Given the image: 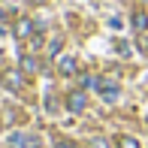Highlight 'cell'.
<instances>
[{
  "label": "cell",
  "instance_id": "2",
  "mask_svg": "<svg viewBox=\"0 0 148 148\" xmlns=\"http://www.w3.org/2000/svg\"><path fill=\"white\" fill-rule=\"evenodd\" d=\"M9 145L12 148H42V136H36V133H12Z\"/></svg>",
  "mask_w": 148,
  "mask_h": 148
},
{
  "label": "cell",
  "instance_id": "6",
  "mask_svg": "<svg viewBox=\"0 0 148 148\" xmlns=\"http://www.w3.org/2000/svg\"><path fill=\"white\" fill-rule=\"evenodd\" d=\"M76 70L79 66H76V58L73 55H60L58 58V73L60 76H76Z\"/></svg>",
  "mask_w": 148,
  "mask_h": 148
},
{
  "label": "cell",
  "instance_id": "3",
  "mask_svg": "<svg viewBox=\"0 0 148 148\" xmlns=\"http://www.w3.org/2000/svg\"><path fill=\"white\" fill-rule=\"evenodd\" d=\"M66 109L76 112V115H82L88 109V94H85V88H76V91L66 94Z\"/></svg>",
  "mask_w": 148,
  "mask_h": 148
},
{
  "label": "cell",
  "instance_id": "4",
  "mask_svg": "<svg viewBox=\"0 0 148 148\" xmlns=\"http://www.w3.org/2000/svg\"><path fill=\"white\" fill-rule=\"evenodd\" d=\"M100 94H103V100H109V103H115L118 100V82H112V79H97V85H94Z\"/></svg>",
  "mask_w": 148,
  "mask_h": 148
},
{
  "label": "cell",
  "instance_id": "8",
  "mask_svg": "<svg viewBox=\"0 0 148 148\" xmlns=\"http://www.w3.org/2000/svg\"><path fill=\"white\" fill-rule=\"evenodd\" d=\"M130 24H133L139 33H145V30H148V15H145V9H136V12H133V15H130Z\"/></svg>",
  "mask_w": 148,
  "mask_h": 148
},
{
  "label": "cell",
  "instance_id": "11",
  "mask_svg": "<svg viewBox=\"0 0 148 148\" xmlns=\"http://www.w3.org/2000/svg\"><path fill=\"white\" fill-rule=\"evenodd\" d=\"M88 148H112V142H109L106 136H94L91 142H88Z\"/></svg>",
  "mask_w": 148,
  "mask_h": 148
},
{
  "label": "cell",
  "instance_id": "13",
  "mask_svg": "<svg viewBox=\"0 0 148 148\" xmlns=\"http://www.w3.org/2000/svg\"><path fill=\"white\" fill-rule=\"evenodd\" d=\"M33 3H42V0H33Z\"/></svg>",
  "mask_w": 148,
  "mask_h": 148
},
{
  "label": "cell",
  "instance_id": "12",
  "mask_svg": "<svg viewBox=\"0 0 148 148\" xmlns=\"http://www.w3.org/2000/svg\"><path fill=\"white\" fill-rule=\"evenodd\" d=\"M55 148H76V145H73V142H66V139H60V142H58Z\"/></svg>",
  "mask_w": 148,
  "mask_h": 148
},
{
  "label": "cell",
  "instance_id": "5",
  "mask_svg": "<svg viewBox=\"0 0 148 148\" xmlns=\"http://www.w3.org/2000/svg\"><path fill=\"white\" fill-rule=\"evenodd\" d=\"M12 33H15V39H30L33 36V21H30V18H18L15 27H12Z\"/></svg>",
  "mask_w": 148,
  "mask_h": 148
},
{
  "label": "cell",
  "instance_id": "7",
  "mask_svg": "<svg viewBox=\"0 0 148 148\" xmlns=\"http://www.w3.org/2000/svg\"><path fill=\"white\" fill-rule=\"evenodd\" d=\"M18 70L27 73V76H33V73L39 70V60L33 58V55H21V60H18Z\"/></svg>",
  "mask_w": 148,
  "mask_h": 148
},
{
  "label": "cell",
  "instance_id": "1",
  "mask_svg": "<svg viewBox=\"0 0 148 148\" xmlns=\"http://www.w3.org/2000/svg\"><path fill=\"white\" fill-rule=\"evenodd\" d=\"M0 82H3L6 91H21L24 88V73L15 70V66H6V70L0 73Z\"/></svg>",
  "mask_w": 148,
  "mask_h": 148
},
{
  "label": "cell",
  "instance_id": "9",
  "mask_svg": "<svg viewBox=\"0 0 148 148\" xmlns=\"http://www.w3.org/2000/svg\"><path fill=\"white\" fill-rule=\"evenodd\" d=\"M12 121H15V109H12V106H3V109H0V127H9Z\"/></svg>",
  "mask_w": 148,
  "mask_h": 148
},
{
  "label": "cell",
  "instance_id": "10",
  "mask_svg": "<svg viewBox=\"0 0 148 148\" xmlns=\"http://www.w3.org/2000/svg\"><path fill=\"white\" fill-rule=\"evenodd\" d=\"M115 148H139V139H133V136H118V139H115Z\"/></svg>",
  "mask_w": 148,
  "mask_h": 148
}]
</instances>
